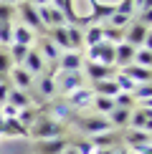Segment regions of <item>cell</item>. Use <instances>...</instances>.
I'll use <instances>...</instances> for the list:
<instances>
[{"label":"cell","instance_id":"1","mask_svg":"<svg viewBox=\"0 0 152 154\" xmlns=\"http://www.w3.org/2000/svg\"><path fill=\"white\" fill-rule=\"evenodd\" d=\"M63 131H66V126L61 124V121L51 119V116H41L38 114V119L33 121V126L28 129L30 137H36L38 142L41 139H56V137H63Z\"/></svg>","mask_w":152,"mask_h":154},{"label":"cell","instance_id":"2","mask_svg":"<svg viewBox=\"0 0 152 154\" xmlns=\"http://www.w3.org/2000/svg\"><path fill=\"white\" fill-rule=\"evenodd\" d=\"M15 15L21 18V25H25V28H30V30H41V33L46 30V28H43V23H41V18H38L36 5H30L28 0H21V3H18Z\"/></svg>","mask_w":152,"mask_h":154},{"label":"cell","instance_id":"3","mask_svg":"<svg viewBox=\"0 0 152 154\" xmlns=\"http://www.w3.org/2000/svg\"><path fill=\"white\" fill-rule=\"evenodd\" d=\"M124 43L135 48H150V25H142V23H132L124 28Z\"/></svg>","mask_w":152,"mask_h":154},{"label":"cell","instance_id":"4","mask_svg":"<svg viewBox=\"0 0 152 154\" xmlns=\"http://www.w3.org/2000/svg\"><path fill=\"white\" fill-rule=\"evenodd\" d=\"M53 81H56V91L71 94V91H76V88L84 86V73L81 71H61Z\"/></svg>","mask_w":152,"mask_h":154},{"label":"cell","instance_id":"5","mask_svg":"<svg viewBox=\"0 0 152 154\" xmlns=\"http://www.w3.org/2000/svg\"><path fill=\"white\" fill-rule=\"evenodd\" d=\"M38 18H41L43 28H59V25H66V18H63V13L59 8H53V5H38Z\"/></svg>","mask_w":152,"mask_h":154},{"label":"cell","instance_id":"6","mask_svg":"<svg viewBox=\"0 0 152 154\" xmlns=\"http://www.w3.org/2000/svg\"><path fill=\"white\" fill-rule=\"evenodd\" d=\"M81 66H84V53L81 51H63L59 56V61H56V68L61 71H81Z\"/></svg>","mask_w":152,"mask_h":154},{"label":"cell","instance_id":"7","mask_svg":"<svg viewBox=\"0 0 152 154\" xmlns=\"http://www.w3.org/2000/svg\"><path fill=\"white\" fill-rule=\"evenodd\" d=\"M81 73L89 76V79H91V83H94V81L112 79L117 71H114V66H101V63H97V61H84V66H81Z\"/></svg>","mask_w":152,"mask_h":154},{"label":"cell","instance_id":"8","mask_svg":"<svg viewBox=\"0 0 152 154\" xmlns=\"http://www.w3.org/2000/svg\"><path fill=\"white\" fill-rule=\"evenodd\" d=\"M76 124L81 126L84 131H89L94 137V134H104V131H112V126H109V121H106V116H81V119H76Z\"/></svg>","mask_w":152,"mask_h":154},{"label":"cell","instance_id":"9","mask_svg":"<svg viewBox=\"0 0 152 154\" xmlns=\"http://www.w3.org/2000/svg\"><path fill=\"white\" fill-rule=\"evenodd\" d=\"M152 111H150V109H142V106H139V109H132V114H129V124H127V126H129V129H144V131H150L152 129Z\"/></svg>","mask_w":152,"mask_h":154},{"label":"cell","instance_id":"10","mask_svg":"<svg viewBox=\"0 0 152 154\" xmlns=\"http://www.w3.org/2000/svg\"><path fill=\"white\" fill-rule=\"evenodd\" d=\"M21 66H23L30 76H33V79H38V76L46 73V61H43L41 56H38V51H33V48L28 51V56H25V61L21 63Z\"/></svg>","mask_w":152,"mask_h":154},{"label":"cell","instance_id":"11","mask_svg":"<svg viewBox=\"0 0 152 154\" xmlns=\"http://www.w3.org/2000/svg\"><path fill=\"white\" fill-rule=\"evenodd\" d=\"M91 101H94V91L86 88V86H81V88H76V91L68 94L66 104L71 109H84V106H91Z\"/></svg>","mask_w":152,"mask_h":154},{"label":"cell","instance_id":"12","mask_svg":"<svg viewBox=\"0 0 152 154\" xmlns=\"http://www.w3.org/2000/svg\"><path fill=\"white\" fill-rule=\"evenodd\" d=\"M135 46H129V43H117L114 46V66H119V68H124V66H129L132 61H135Z\"/></svg>","mask_w":152,"mask_h":154},{"label":"cell","instance_id":"13","mask_svg":"<svg viewBox=\"0 0 152 154\" xmlns=\"http://www.w3.org/2000/svg\"><path fill=\"white\" fill-rule=\"evenodd\" d=\"M68 146V139L66 137H56V139H41L36 146L38 154H61L63 149Z\"/></svg>","mask_w":152,"mask_h":154},{"label":"cell","instance_id":"14","mask_svg":"<svg viewBox=\"0 0 152 154\" xmlns=\"http://www.w3.org/2000/svg\"><path fill=\"white\" fill-rule=\"evenodd\" d=\"M89 142L97 146V149H114V146L122 142V137H119V134H114V129H112V131H104V134H94Z\"/></svg>","mask_w":152,"mask_h":154},{"label":"cell","instance_id":"15","mask_svg":"<svg viewBox=\"0 0 152 154\" xmlns=\"http://www.w3.org/2000/svg\"><path fill=\"white\" fill-rule=\"evenodd\" d=\"M91 91H94V96H109V99H114L119 94V86H117V81L112 76V79H104V81H94Z\"/></svg>","mask_w":152,"mask_h":154},{"label":"cell","instance_id":"16","mask_svg":"<svg viewBox=\"0 0 152 154\" xmlns=\"http://www.w3.org/2000/svg\"><path fill=\"white\" fill-rule=\"evenodd\" d=\"M38 46H41V48H38V56H41L43 61H51V63H56V61H59V56H61V51L56 48V43L51 41L48 35H43L41 41H38Z\"/></svg>","mask_w":152,"mask_h":154},{"label":"cell","instance_id":"17","mask_svg":"<svg viewBox=\"0 0 152 154\" xmlns=\"http://www.w3.org/2000/svg\"><path fill=\"white\" fill-rule=\"evenodd\" d=\"M124 76H129L135 83H150V68H144V66H137V63H129V66H124V68H119Z\"/></svg>","mask_w":152,"mask_h":154},{"label":"cell","instance_id":"18","mask_svg":"<svg viewBox=\"0 0 152 154\" xmlns=\"http://www.w3.org/2000/svg\"><path fill=\"white\" fill-rule=\"evenodd\" d=\"M10 79L15 83V88H23V91H28V88H33V76L25 71L23 66L18 68H10Z\"/></svg>","mask_w":152,"mask_h":154},{"label":"cell","instance_id":"19","mask_svg":"<svg viewBox=\"0 0 152 154\" xmlns=\"http://www.w3.org/2000/svg\"><path fill=\"white\" fill-rule=\"evenodd\" d=\"M129 114H132V109H119V106H114L112 111L106 114V121H109L112 129H117V126H127V124H129Z\"/></svg>","mask_w":152,"mask_h":154},{"label":"cell","instance_id":"20","mask_svg":"<svg viewBox=\"0 0 152 154\" xmlns=\"http://www.w3.org/2000/svg\"><path fill=\"white\" fill-rule=\"evenodd\" d=\"M48 38L56 43V48L61 51H71V46H68V33H66V25H59V28H48Z\"/></svg>","mask_w":152,"mask_h":154},{"label":"cell","instance_id":"21","mask_svg":"<svg viewBox=\"0 0 152 154\" xmlns=\"http://www.w3.org/2000/svg\"><path fill=\"white\" fill-rule=\"evenodd\" d=\"M122 142H124L127 146L150 144V131H144V129H129L127 134H122Z\"/></svg>","mask_w":152,"mask_h":154},{"label":"cell","instance_id":"22","mask_svg":"<svg viewBox=\"0 0 152 154\" xmlns=\"http://www.w3.org/2000/svg\"><path fill=\"white\" fill-rule=\"evenodd\" d=\"M5 104L15 106V109H28V106H33V104H30V99H28V91H23V88H10V91H8V101H5Z\"/></svg>","mask_w":152,"mask_h":154},{"label":"cell","instance_id":"23","mask_svg":"<svg viewBox=\"0 0 152 154\" xmlns=\"http://www.w3.org/2000/svg\"><path fill=\"white\" fill-rule=\"evenodd\" d=\"M51 119H56V121H76V114H74V109L66 104V101H61V104H53V109H51Z\"/></svg>","mask_w":152,"mask_h":154},{"label":"cell","instance_id":"24","mask_svg":"<svg viewBox=\"0 0 152 154\" xmlns=\"http://www.w3.org/2000/svg\"><path fill=\"white\" fill-rule=\"evenodd\" d=\"M0 137H30V134H28V129H25L18 119H5L3 134H0Z\"/></svg>","mask_w":152,"mask_h":154},{"label":"cell","instance_id":"25","mask_svg":"<svg viewBox=\"0 0 152 154\" xmlns=\"http://www.w3.org/2000/svg\"><path fill=\"white\" fill-rule=\"evenodd\" d=\"M150 96H152L150 83H137V86L132 88V99H135V104H142V109H150L152 106L150 104Z\"/></svg>","mask_w":152,"mask_h":154},{"label":"cell","instance_id":"26","mask_svg":"<svg viewBox=\"0 0 152 154\" xmlns=\"http://www.w3.org/2000/svg\"><path fill=\"white\" fill-rule=\"evenodd\" d=\"M114 13V5H106V3H94L91 5V23H104V20H109V15Z\"/></svg>","mask_w":152,"mask_h":154},{"label":"cell","instance_id":"27","mask_svg":"<svg viewBox=\"0 0 152 154\" xmlns=\"http://www.w3.org/2000/svg\"><path fill=\"white\" fill-rule=\"evenodd\" d=\"M33 30L25 28V25H13V43H21V46H30L33 43Z\"/></svg>","mask_w":152,"mask_h":154},{"label":"cell","instance_id":"28","mask_svg":"<svg viewBox=\"0 0 152 154\" xmlns=\"http://www.w3.org/2000/svg\"><path fill=\"white\" fill-rule=\"evenodd\" d=\"M66 33H68V46H71V51H79L84 46V28H79V25H66Z\"/></svg>","mask_w":152,"mask_h":154},{"label":"cell","instance_id":"29","mask_svg":"<svg viewBox=\"0 0 152 154\" xmlns=\"http://www.w3.org/2000/svg\"><path fill=\"white\" fill-rule=\"evenodd\" d=\"M99 41H104V38H101V25H99V23H91V25L84 30V46L91 48V46H97Z\"/></svg>","mask_w":152,"mask_h":154},{"label":"cell","instance_id":"30","mask_svg":"<svg viewBox=\"0 0 152 154\" xmlns=\"http://www.w3.org/2000/svg\"><path fill=\"white\" fill-rule=\"evenodd\" d=\"M38 91H41V96H46V99H51V96L56 94V81L51 79L48 73L38 76Z\"/></svg>","mask_w":152,"mask_h":154},{"label":"cell","instance_id":"31","mask_svg":"<svg viewBox=\"0 0 152 154\" xmlns=\"http://www.w3.org/2000/svg\"><path fill=\"white\" fill-rule=\"evenodd\" d=\"M91 106L99 111V116H106V114L114 109V99H109V96H94Z\"/></svg>","mask_w":152,"mask_h":154},{"label":"cell","instance_id":"32","mask_svg":"<svg viewBox=\"0 0 152 154\" xmlns=\"http://www.w3.org/2000/svg\"><path fill=\"white\" fill-rule=\"evenodd\" d=\"M18 121H21V124L25 126V129H30V126H33V121L38 119V109L36 106H28V109H21V111H18V116H15Z\"/></svg>","mask_w":152,"mask_h":154},{"label":"cell","instance_id":"33","mask_svg":"<svg viewBox=\"0 0 152 154\" xmlns=\"http://www.w3.org/2000/svg\"><path fill=\"white\" fill-rule=\"evenodd\" d=\"M28 51H30V46H21V43H10V51H8V56H10V61L13 63H21L25 61V56H28Z\"/></svg>","mask_w":152,"mask_h":154},{"label":"cell","instance_id":"34","mask_svg":"<svg viewBox=\"0 0 152 154\" xmlns=\"http://www.w3.org/2000/svg\"><path fill=\"white\" fill-rule=\"evenodd\" d=\"M132 63L150 68V66H152V53H150V48H142V46H139V48L135 51V61H132Z\"/></svg>","mask_w":152,"mask_h":154},{"label":"cell","instance_id":"35","mask_svg":"<svg viewBox=\"0 0 152 154\" xmlns=\"http://www.w3.org/2000/svg\"><path fill=\"white\" fill-rule=\"evenodd\" d=\"M114 81H117V86H119V91H124V94H132V88L137 86V83L132 81L129 76H124L122 71H117V73H114Z\"/></svg>","mask_w":152,"mask_h":154},{"label":"cell","instance_id":"36","mask_svg":"<svg viewBox=\"0 0 152 154\" xmlns=\"http://www.w3.org/2000/svg\"><path fill=\"white\" fill-rule=\"evenodd\" d=\"M114 106H119V109H135V99H132V94H124V91H119L117 96H114Z\"/></svg>","mask_w":152,"mask_h":154},{"label":"cell","instance_id":"37","mask_svg":"<svg viewBox=\"0 0 152 154\" xmlns=\"http://www.w3.org/2000/svg\"><path fill=\"white\" fill-rule=\"evenodd\" d=\"M13 43V23H0V46Z\"/></svg>","mask_w":152,"mask_h":154},{"label":"cell","instance_id":"38","mask_svg":"<svg viewBox=\"0 0 152 154\" xmlns=\"http://www.w3.org/2000/svg\"><path fill=\"white\" fill-rule=\"evenodd\" d=\"M112 25V28H127V25H129V15H122V13H117L114 10L112 15H109V20H106Z\"/></svg>","mask_w":152,"mask_h":154},{"label":"cell","instance_id":"39","mask_svg":"<svg viewBox=\"0 0 152 154\" xmlns=\"http://www.w3.org/2000/svg\"><path fill=\"white\" fill-rule=\"evenodd\" d=\"M114 10L122 13V15H129V18H132V13H135V0H119V3L114 5Z\"/></svg>","mask_w":152,"mask_h":154},{"label":"cell","instance_id":"40","mask_svg":"<svg viewBox=\"0 0 152 154\" xmlns=\"http://www.w3.org/2000/svg\"><path fill=\"white\" fill-rule=\"evenodd\" d=\"M10 68H13L10 56L5 53V51H0V81H3V76H5V73H10Z\"/></svg>","mask_w":152,"mask_h":154},{"label":"cell","instance_id":"41","mask_svg":"<svg viewBox=\"0 0 152 154\" xmlns=\"http://www.w3.org/2000/svg\"><path fill=\"white\" fill-rule=\"evenodd\" d=\"M71 146L79 154H94V152H97V146H94L91 142H81V139H79V142H71Z\"/></svg>","mask_w":152,"mask_h":154},{"label":"cell","instance_id":"42","mask_svg":"<svg viewBox=\"0 0 152 154\" xmlns=\"http://www.w3.org/2000/svg\"><path fill=\"white\" fill-rule=\"evenodd\" d=\"M13 15H15V8H13V5L0 3V23H10Z\"/></svg>","mask_w":152,"mask_h":154},{"label":"cell","instance_id":"43","mask_svg":"<svg viewBox=\"0 0 152 154\" xmlns=\"http://www.w3.org/2000/svg\"><path fill=\"white\" fill-rule=\"evenodd\" d=\"M18 111H21V109L10 106V104H3V106H0V116H3V119H15Z\"/></svg>","mask_w":152,"mask_h":154},{"label":"cell","instance_id":"44","mask_svg":"<svg viewBox=\"0 0 152 154\" xmlns=\"http://www.w3.org/2000/svg\"><path fill=\"white\" fill-rule=\"evenodd\" d=\"M8 91H10V86H8L5 81H0V106L8 101Z\"/></svg>","mask_w":152,"mask_h":154},{"label":"cell","instance_id":"45","mask_svg":"<svg viewBox=\"0 0 152 154\" xmlns=\"http://www.w3.org/2000/svg\"><path fill=\"white\" fill-rule=\"evenodd\" d=\"M137 154H150V144H139V146H132Z\"/></svg>","mask_w":152,"mask_h":154},{"label":"cell","instance_id":"46","mask_svg":"<svg viewBox=\"0 0 152 154\" xmlns=\"http://www.w3.org/2000/svg\"><path fill=\"white\" fill-rule=\"evenodd\" d=\"M28 3H30V5H36V8H38V5H51V0H28Z\"/></svg>","mask_w":152,"mask_h":154},{"label":"cell","instance_id":"47","mask_svg":"<svg viewBox=\"0 0 152 154\" xmlns=\"http://www.w3.org/2000/svg\"><path fill=\"white\" fill-rule=\"evenodd\" d=\"M61 154H79V152H76V149H74V146H71V142H68V146H66V149H63Z\"/></svg>","mask_w":152,"mask_h":154},{"label":"cell","instance_id":"48","mask_svg":"<svg viewBox=\"0 0 152 154\" xmlns=\"http://www.w3.org/2000/svg\"><path fill=\"white\" fill-rule=\"evenodd\" d=\"M0 3H5V5H18L21 0H0Z\"/></svg>","mask_w":152,"mask_h":154},{"label":"cell","instance_id":"49","mask_svg":"<svg viewBox=\"0 0 152 154\" xmlns=\"http://www.w3.org/2000/svg\"><path fill=\"white\" fill-rule=\"evenodd\" d=\"M94 154H112V149H97Z\"/></svg>","mask_w":152,"mask_h":154},{"label":"cell","instance_id":"50","mask_svg":"<svg viewBox=\"0 0 152 154\" xmlns=\"http://www.w3.org/2000/svg\"><path fill=\"white\" fill-rule=\"evenodd\" d=\"M144 3H150V0H135V8H139V5H144Z\"/></svg>","mask_w":152,"mask_h":154}]
</instances>
